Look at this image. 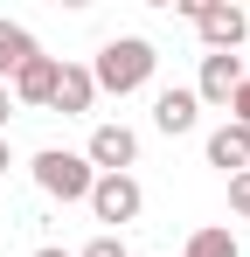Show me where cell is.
<instances>
[{
    "label": "cell",
    "instance_id": "6da1fadb",
    "mask_svg": "<svg viewBox=\"0 0 250 257\" xmlns=\"http://www.w3.org/2000/svg\"><path fill=\"white\" fill-rule=\"evenodd\" d=\"M153 70H160V56L146 35H111V42L97 49V63H90V84L111 90V97H132V90L153 84Z\"/></svg>",
    "mask_w": 250,
    "mask_h": 257
},
{
    "label": "cell",
    "instance_id": "7a4b0ae2",
    "mask_svg": "<svg viewBox=\"0 0 250 257\" xmlns=\"http://www.w3.org/2000/svg\"><path fill=\"white\" fill-rule=\"evenodd\" d=\"M90 160L83 153H70V146H42L35 153V188L49 195V202H90Z\"/></svg>",
    "mask_w": 250,
    "mask_h": 257
},
{
    "label": "cell",
    "instance_id": "3957f363",
    "mask_svg": "<svg viewBox=\"0 0 250 257\" xmlns=\"http://www.w3.org/2000/svg\"><path fill=\"white\" fill-rule=\"evenodd\" d=\"M139 209H146V188L132 174H97L90 181V215L104 222V236H118L125 222H139Z\"/></svg>",
    "mask_w": 250,
    "mask_h": 257
},
{
    "label": "cell",
    "instance_id": "277c9868",
    "mask_svg": "<svg viewBox=\"0 0 250 257\" xmlns=\"http://www.w3.org/2000/svg\"><path fill=\"white\" fill-rule=\"evenodd\" d=\"M195 28H202L208 56H236V42L250 35V21H243V7H236V0H202V14H195Z\"/></svg>",
    "mask_w": 250,
    "mask_h": 257
},
{
    "label": "cell",
    "instance_id": "5b68a950",
    "mask_svg": "<svg viewBox=\"0 0 250 257\" xmlns=\"http://www.w3.org/2000/svg\"><path fill=\"white\" fill-rule=\"evenodd\" d=\"M83 160H90V174H125L139 160V132L132 125H97L90 146H83Z\"/></svg>",
    "mask_w": 250,
    "mask_h": 257
},
{
    "label": "cell",
    "instance_id": "8992f818",
    "mask_svg": "<svg viewBox=\"0 0 250 257\" xmlns=\"http://www.w3.org/2000/svg\"><path fill=\"white\" fill-rule=\"evenodd\" d=\"M56 56H35V63H21L14 70V84H7V97L14 104H28V111H49V97H56Z\"/></svg>",
    "mask_w": 250,
    "mask_h": 257
},
{
    "label": "cell",
    "instance_id": "52a82bcc",
    "mask_svg": "<svg viewBox=\"0 0 250 257\" xmlns=\"http://www.w3.org/2000/svg\"><path fill=\"white\" fill-rule=\"evenodd\" d=\"M243 84V56H202V77H195V104H229Z\"/></svg>",
    "mask_w": 250,
    "mask_h": 257
},
{
    "label": "cell",
    "instance_id": "ba28073f",
    "mask_svg": "<svg viewBox=\"0 0 250 257\" xmlns=\"http://www.w3.org/2000/svg\"><path fill=\"white\" fill-rule=\"evenodd\" d=\"M90 104H97L90 70H83V63H63V70H56V97H49V111H63V118H90Z\"/></svg>",
    "mask_w": 250,
    "mask_h": 257
},
{
    "label": "cell",
    "instance_id": "9c48e42d",
    "mask_svg": "<svg viewBox=\"0 0 250 257\" xmlns=\"http://www.w3.org/2000/svg\"><path fill=\"white\" fill-rule=\"evenodd\" d=\"M195 118H202V104H195V90H160L153 97V125L167 132V139H181V132H195Z\"/></svg>",
    "mask_w": 250,
    "mask_h": 257
},
{
    "label": "cell",
    "instance_id": "30bf717a",
    "mask_svg": "<svg viewBox=\"0 0 250 257\" xmlns=\"http://www.w3.org/2000/svg\"><path fill=\"white\" fill-rule=\"evenodd\" d=\"M208 167L243 174V167H250V132H243V125H215V132H208Z\"/></svg>",
    "mask_w": 250,
    "mask_h": 257
},
{
    "label": "cell",
    "instance_id": "8fae6325",
    "mask_svg": "<svg viewBox=\"0 0 250 257\" xmlns=\"http://www.w3.org/2000/svg\"><path fill=\"white\" fill-rule=\"evenodd\" d=\"M35 56H42L35 35H28L21 21H7V14H0V84H14V70H21V63H35Z\"/></svg>",
    "mask_w": 250,
    "mask_h": 257
},
{
    "label": "cell",
    "instance_id": "7c38bea8",
    "mask_svg": "<svg viewBox=\"0 0 250 257\" xmlns=\"http://www.w3.org/2000/svg\"><path fill=\"white\" fill-rule=\"evenodd\" d=\"M236 250H243V243H236L222 222H208V229H195V236H188V250H181V257H236Z\"/></svg>",
    "mask_w": 250,
    "mask_h": 257
},
{
    "label": "cell",
    "instance_id": "4fadbf2b",
    "mask_svg": "<svg viewBox=\"0 0 250 257\" xmlns=\"http://www.w3.org/2000/svg\"><path fill=\"white\" fill-rule=\"evenodd\" d=\"M77 257H132V250H125L118 236H90V243H83V250H77Z\"/></svg>",
    "mask_w": 250,
    "mask_h": 257
},
{
    "label": "cell",
    "instance_id": "5bb4252c",
    "mask_svg": "<svg viewBox=\"0 0 250 257\" xmlns=\"http://www.w3.org/2000/svg\"><path fill=\"white\" fill-rule=\"evenodd\" d=\"M7 118H14V97H7V84H0V132H7Z\"/></svg>",
    "mask_w": 250,
    "mask_h": 257
},
{
    "label": "cell",
    "instance_id": "9a60e30c",
    "mask_svg": "<svg viewBox=\"0 0 250 257\" xmlns=\"http://www.w3.org/2000/svg\"><path fill=\"white\" fill-rule=\"evenodd\" d=\"M35 257H77V250H56V243H42V250H35Z\"/></svg>",
    "mask_w": 250,
    "mask_h": 257
},
{
    "label": "cell",
    "instance_id": "2e32d148",
    "mask_svg": "<svg viewBox=\"0 0 250 257\" xmlns=\"http://www.w3.org/2000/svg\"><path fill=\"white\" fill-rule=\"evenodd\" d=\"M7 167H14V153H7V139H0V174H7Z\"/></svg>",
    "mask_w": 250,
    "mask_h": 257
},
{
    "label": "cell",
    "instance_id": "e0dca14e",
    "mask_svg": "<svg viewBox=\"0 0 250 257\" xmlns=\"http://www.w3.org/2000/svg\"><path fill=\"white\" fill-rule=\"evenodd\" d=\"M243 21H250V7H243Z\"/></svg>",
    "mask_w": 250,
    "mask_h": 257
},
{
    "label": "cell",
    "instance_id": "ac0fdd59",
    "mask_svg": "<svg viewBox=\"0 0 250 257\" xmlns=\"http://www.w3.org/2000/svg\"><path fill=\"white\" fill-rule=\"evenodd\" d=\"M243 181H250V167H243Z\"/></svg>",
    "mask_w": 250,
    "mask_h": 257
},
{
    "label": "cell",
    "instance_id": "d6986e66",
    "mask_svg": "<svg viewBox=\"0 0 250 257\" xmlns=\"http://www.w3.org/2000/svg\"><path fill=\"white\" fill-rule=\"evenodd\" d=\"M243 222H250V215H243Z\"/></svg>",
    "mask_w": 250,
    "mask_h": 257
}]
</instances>
